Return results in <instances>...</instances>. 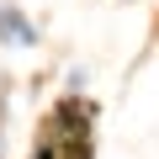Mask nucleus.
I'll return each mask as SVG.
<instances>
[{"instance_id":"nucleus-1","label":"nucleus","mask_w":159,"mask_h":159,"mask_svg":"<svg viewBox=\"0 0 159 159\" xmlns=\"http://www.w3.org/2000/svg\"><path fill=\"white\" fill-rule=\"evenodd\" d=\"M32 159H96V106L64 96L32 138Z\"/></svg>"},{"instance_id":"nucleus-2","label":"nucleus","mask_w":159,"mask_h":159,"mask_svg":"<svg viewBox=\"0 0 159 159\" xmlns=\"http://www.w3.org/2000/svg\"><path fill=\"white\" fill-rule=\"evenodd\" d=\"M37 43H43L37 21L16 6V0H0V48H37Z\"/></svg>"}]
</instances>
